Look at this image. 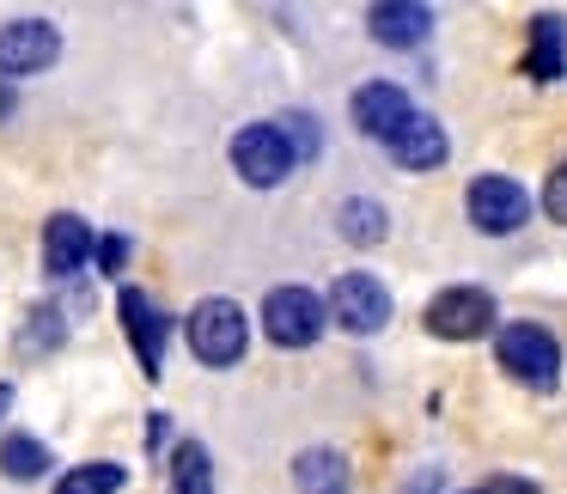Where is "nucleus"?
I'll return each instance as SVG.
<instances>
[{
	"instance_id": "obj_22",
	"label": "nucleus",
	"mask_w": 567,
	"mask_h": 494,
	"mask_svg": "<svg viewBox=\"0 0 567 494\" xmlns=\"http://www.w3.org/2000/svg\"><path fill=\"white\" fill-rule=\"evenodd\" d=\"M543 214H549L555 226H567V165H555V172L543 177Z\"/></svg>"
},
{
	"instance_id": "obj_11",
	"label": "nucleus",
	"mask_w": 567,
	"mask_h": 494,
	"mask_svg": "<svg viewBox=\"0 0 567 494\" xmlns=\"http://www.w3.org/2000/svg\"><path fill=\"white\" fill-rule=\"evenodd\" d=\"M92 257H99V233H92L80 214H50V226H43V269H50L55 281H68V275H80Z\"/></svg>"
},
{
	"instance_id": "obj_2",
	"label": "nucleus",
	"mask_w": 567,
	"mask_h": 494,
	"mask_svg": "<svg viewBox=\"0 0 567 494\" xmlns=\"http://www.w3.org/2000/svg\"><path fill=\"white\" fill-rule=\"evenodd\" d=\"M494 360L506 367V379L530 384V391H555L561 384V342L543 323H506L494 336Z\"/></svg>"
},
{
	"instance_id": "obj_15",
	"label": "nucleus",
	"mask_w": 567,
	"mask_h": 494,
	"mask_svg": "<svg viewBox=\"0 0 567 494\" xmlns=\"http://www.w3.org/2000/svg\"><path fill=\"white\" fill-rule=\"evenodd\" d=\"M336 233H342L348 245L372 250V245L391 238V214H384V202H372V196H348L342 208H336Z\"/></svg>"
},
{
	"instance_id": "obj_18",
	"label": "nucleus",
	"mask_w": 567,
	"mask_h": 494,
	"mask_svg": "<svg viewBox=\"0 0 567 494\" xmlns=\"http://www.w3.org/2000/svg\"><path fill=\"white\" fill-rule=\"evenodd\" d=\"M165 494H214V464H208V445L184 440L172 452V488Z\"/></svg>"
},
{
	"instance_id": "obj_5",
	"label": "nucleus",
	"mask_w": 567,
	"mask_h": 494,
	"mask_svg": "<svg viewBox=\"0 0 567 494\" xmlns=\"http://www.w3.org/2000/svg\"><path fill=\"white\" fill-rule=\"evenodd\" d=\"M330 323H342L348 336H379L384 323H391V294H384L379 275H367V269L336 275V287H330Z\"/></svg>"
},
{
	"instance_id": "obj_7",
	"label": "nucleus",
	"mask_w": 567,
	"mask_h": 494,
	"mask_svg": "<svg viewBox=\"0 0 567 494\" xmlns=\"http://www.w3.org/2000/svg\"><path fill=\"white\" fill-rule=\"evenodd\" d=\"M348 116H354V128L367 141H384V147H391V141L415 123V104H409V92L396 86V80H367V86H354V99H348Z\"/></svg>"
},
{
	"instance_id": "obj_21",
	"label": "nucleus",
	"mask_w": 567,
	"mask_h": 494,
	"mask_svg": "<svg viewBox=\"0 0 567 494\" xmlns=\"http://www.w3.org/2000/svg\"><path fill=\"white\" fill-rule=\"evenodd\" d=\"M281 135L293 147V159H318V116H306V111L281 116Z\"/></svg>"
},
{
	"instance_id": "obj_10",
	"label": "nucleus",
	"mask_w": 567,
	"mask_h": 494,
	"mask_svg": "<svg viewBox=\"0 0 567 494\" xmlns=\"http://www.w3.org/2000/svg\"><path fill=\"white\" fill-rule=\"evenodd\" d=\"M116 311H123V330H128V348H135L141 372H147V379H159V372H165V336H172V318H165V311L153 306L141 287H123V294H116Z\"/></svg>"
},
{
	"instance_id": "obj_29",
	"label": "nucleus",
	"mask_w": 567,
	"mask_h": 494,
	"mask_svg": "<svg viewBox=\"0 0 567 494\" xmlns=\"http://www.w3.org/2000/svg\"><path fill=\"white\" fill-rule=\"evenodd\" d=\"M470 494H488V488H470Z\"/></svg>"
},
{
	"instance_id": "obj_3",
	"label": "nucleus",
	"mask_w": 567,
	"mask_h": 494,
	"mask_svg": "<svg viewBox=\"0 0 567 494\" xmlns=\"http://www.w3.org/2000/svg\"><path fill=\"white\" fill-rule=\"evenodd\" d=\"M262 330H269L275 348H311L323 336V323H330V299H318L311 287H269L262 294Z\"/></svg>"
},
{
	"instance_id": "obj_14",
	"label": "nucleus",
	"mask_w": 567,
	"mask_h": 494,
	"mask_svg": "<svg viewBox=\"0 0 567 494\" xmlns=\"http://www.w3.org/2000/svg\"><path fill=\"white\" fill-rule=\"evenodd\" d=\"M525 74L530 80H561L567 74V25H561V13H537V19H530Z\"/></svg>"
},
{
	"instance_id": "obj_16",
	"label": "nucleus",
	"mask_w": 567,
	"mask_h": 494,
	"mask_svg": "<svg viewBox=\"0 0 567 494\" xmlns=\"http://www.w3.org/2000/svg\"><path fill=\"white\" fill-rule=\"evenodd\" d=\"M293 482L299 494H348V457L330 452V445H311V452L293 457Z\"/></svg>"
},
{
	"instance_id": "obj_26",
	"label": "nucleus",
	"mask_w": 567,
	"mask_h": 494,
	"mask_svg": "<svg viewBox=\"0 0 567 494\" xmlns=\"http://www.w3.org/2000/svg\"><path fill=\"white\" fill-rule=\"evenodd\" d=\"M13 104H19V99H13V80H0V123L13 116Z\"/></svg>"
},
{
	"instance_id": "obj_1",
	"label": "nucleus",
	"mask_w": 567,
	"mask_h": 494,
	"mask_svg": "<svg viewBox=\"0 0 567 494\" xmlns=\"http://www.w3.org/2000/svg\"><path fill=\"white\" fill-rule=\"evenodd\" d=\"M184 336H189V354H196L202 367L226 372V367H238L245 348H250V318H245L238 299L214 294V299H196V311L184 318Z\"/></svg>"
},
{
	"instance_id": "obj_13",
	"label": "nucleus",
	"mask_w": 567,
	"mask_h": 494,
	"mask_svg": "<svg viewBox=\"0 0 567 494\" xmlns=\"http://www.w3.org/2000/svg\"><path fill=\"white\" fill-rule=\"evenodd\" d=\"M445 153H452V141H445L440 116H421V111H415V123L391 141V159L403 165V172H440Z\"/></svg>"
},
{
	"instance_id": "obj_24",
	"label": "nucleus",
	"mask_w": 567,
	"mask_h": 494,
	"mask_svg": "<svg viewBox=\"0 0 567 494\" xmlns=\"http://www.w3.org/2000/svg\"><path fill=\"white\" fill-rule=\"evenodd\" d=\"M165 433H172V421H165V415H147V452H159Z\"/></svg>"
},
{
	"instance_id": "obj_4",
	"label": "nucleus",
	"mask_w": 567,
	"mask_h": 494,
	"mask_svg": "<svg viewBox=\"0 0 567 494\" xmlns=\"http://www.w3.org/2000/svg\"><path fill=\"white\" fill-rule=\"evenodd\" d=\"M233 172L245 177L250 189H275V184H287V172H293V147H287V135H281V123H245L233 135Z\"/></svg>"
},
{
	"instance_id": "obj_17",
	"label": "nucleus",
	"mask_w": 567,
	"mask_h": 494,
	"mask_svg": "<svg viewBox=\"0 0 567 494\" xmlns=\"http://www.w3.org/2000/svg\"><path fill=\"white\" fill-rule=\"evenodd\" d=\"M50 464H55L50 445L31 440V433H7V440H0V476H13V482H38Z\"/></svg>"
},
{
	"instance_id": "obj_28",
	"label": "nucleus",
	"mask_w": 567,
	"mask_h": 494,
	"mask_svg": "<svg viewBox=\"0 0 567 494\" xmlns=\"http://www.w3.org/2000/svg\"><path fill=\"white\" fill-rule=\"evenodd\" d=\"M7 409H13V384L0 379V415H7Z\"/></svg>"
},
{
	"instance_id": "obj_6",
	"label": "nucleus",
	"mask_w": 567,
	"mask_h": 494,
	"mask_svg": "<svg viewBox=\"0 0 567 494\" xmlns=\"http://www.w3.org/2000/svg\"><path fill=\"white\" fill-rule=\"evenodd\" d=\"M427 330L440 342H476L494 330V294L488 287H445L427 299Z\"/></svg>"
},
{
	"instance_id": "obj_19",
	"label": "nucleus",
	"mask_w": 567,
	"mask_h": 494,
	"mask_svg": "<svg viewBox=\"0 0 567 494\" xmlns=\"http://www.w3.org/2000/svg\"><path fill=\"white\" fill-rule=\"evenodd\" d=\"M128 470L111 464V457H99V464H74L55 476V494H123Z\"/></svg>"
},
{
	"instance_id": "obj_25",
	"label": "nucleus",
	"mask_w": 567,
	"mask_h": 494,
	"mask_svg": "<svg viewBox=\"0 0 567 494\" xmlns=\"http://www.w3.org/2000/svg\"><path fill=\"white\" fill-rule=\"evenodd\" d=\"M488 494H537L530 482H518V476H501V482H488Z\"/></svg>"
},
{
	"instance_id": "obj_20",
	"label": "nucleus",
	"mask_w": 567,
	"mask_h": 494,
	"mask_svg": "<svg viewBox=\"0 0 567 494\" xmlns=\"http://www.w3.org/2000/svg\"><path fill=\"white\" fill-rule=\"evenodd\" d=\"M68 342V323H62V311H31V323H25V342H19V348H25V354H38V348H62Z\"/></svg>"
},
{
	"instance_id": "obj_8",
	"label": "nucleus",
	"mask_w": 567,
	"mask_h": 494,
	"mask_svg": "<svg viewBox=\"0 0 567 494\" xmlns=\"http://www.w3.org/2000/svg\"><path fill=\"white\" fill-rule=\"evenodd\" d=\"M464 208H470V226L488 233V238H506L530 220V196L513 177H476V184L464 189Z\"/></svg>"
},
{
	"instance_id": "obj_9",
	"label": "nucleus",
	"mask_w": 567,
	"mask_h": 494,
	"mask_svg": "<svg viewBox=\"0 0 567 494\" xmlns=\"http://www.w3.org/2000/svg\"><path fill=\"white\" fill-rule=\"evenodd\" d=\"M62 55V31L50 19H7L0 25V80H25Z\"/></svg>"
},
{
	"instance_id": "obj_27",
	"label": "nucleus",
	"mask_w": 567,
	"mask_h": 494,
	"mask_svg": "<svg viewBox=\"0 0 567 494\" xmlns=\"http://www.w3.org/2000/svg\"><path fill=\"white\" fill-rule=\"evenodd\" d=\"M433 488H440V470H427V476H421V482H415V488H409V494H433Z\"/></svg>"
},
{
	"instance_id": "obj_23",
	"label": "nucleus",
	"mask_w": 567,
	"mask_h": 494,
	"mask_svg": "<svg viewBox=\"0 0 567 494\" xmlns=\"http://www.w3.org/2000/svg\"><path fill=\"white\" fill-rule=\"evenodd\" d=\"M123 263H128V238L123 233H104L99 238V275H123Z\"/></svg>"
},
{
	"instance_id": "obj_12",
	"label": "nucleus",
	"mask_w": 567,
	"mask_h": 494,
	"mask_svg": "<svg viewBox=\"0 0 567 494\" xmlns=\"http://www.w3.org/2000/svg\"><path fill=\"white\" fill-rule=\"evenodd\" d=\"M367 31L372 43L384 50H415V43L433 38V7H415V0H379L367 13Z\"/></svg>"
}]
</instances>
